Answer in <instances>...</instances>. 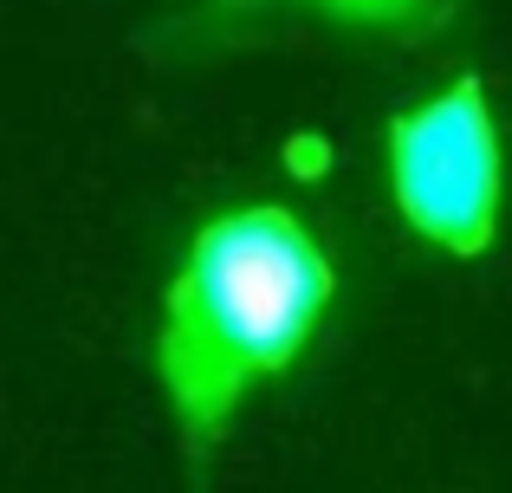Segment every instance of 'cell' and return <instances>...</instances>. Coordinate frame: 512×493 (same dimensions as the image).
<instances>
[{
  "mask_svg": "<svg viewBox=\"0 0 512 493\" xmlns=\"http://www.w3.org/2000/svg\"><path fill=\"white\" fill-rule=\"evenodd\" d=\"M331 292L318 234L279 202L227 208L188 241L156 331V370L188 442L208 448L260 383L299 364Z\"/></svg>",
  "mask_w": 512,
  "mask_h": 493,
  "instance_id": "1",
  "label": "cell"
},
{
  "mask_svg": "<svg viewBox=\"0 0 512 493\" xmlns=\"http://www.w3.org/2000/svg\"><path fill=\"white\" fill-rule=\"evenodd\" d=\"M389 189L415 234L480 253L500 221V130L480 78H454L389 130Z\"/></svg>",
  "mask_w": 512,
  "mask_h": 493,
  "instance_id": "2",
  "label": "cell"
}]
</instances>
